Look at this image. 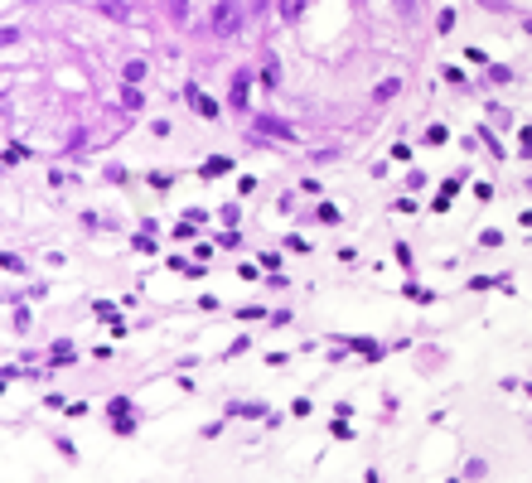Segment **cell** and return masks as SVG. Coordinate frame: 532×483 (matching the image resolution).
I'll return each mask as SVG.
<instances>
[{"instance_id": "1", "label": "cell", "mask_w": 532, "mask_h": 483, "mask_svg": "<svg viewBox=\"0 0 532 483\" xmlns=\"http://www.w3.org/2000/svg\"><path fill=\"white\" fill-rule=\"evenodd\" d=\"M237 29H242V0H218L213 5V34L232 39Z\"/></svg>"}, {"instance_id": "20", "label": "cell", "mask_w": 532, "mask_h": 483, "mask_svg": "<svg viewBox=\"0 0 532 483\" xmlns=\"http://www.w3.org/2000/svg\"><path fill=\"white\" fill-rule=\"evenodd\" d=\"M528 189H532V179H528Z\"/></svg>"}, {"instance_id": "17", "label": "cell", "mask_w": 532, "mask_h": 483, "mask_svg": "<svg viewBox=\"0 0 532 483\" xmlns=\"http://www.w3.org/2000/svg\"><path fill=\"white\" fill-rule=\"evenodd\" d=\"M237 193H242V198H247V193H257V179H252V174H242V179H237Z\"/></svg>"}, {"instance_id": "8", "label": "cell", "mask_w": 532, "mask_h": 483, "mask_svg": "<svg viewBox=\"0 0 532 483\" xmlns=\"http://www.w3.org/2000/svg\"><path fill=\"white\" fill-rule=\"evenodd\" d=\"M121 78H126V83H140V78H145V63H140V58H131V63L121 68Z\"/></svg>"}, {"instance_id": "11", "label": "cell", "mask_w": 532, "mask_h": 483, "mask_svg": "<svg viewBox=\"0 0 532 483\" xmlns=\"http://www.w3.org/2000/svg\"><path fill=\"white\" fill-rule=\"evenodd\" d=\"M319 222H329V227H334V222H339V208H334V203H319Z\"/></svg>"}, {"instance_id": "2", "label": "cell", "mask_w": 532, "mask_h": 483, "mask_svg": "<svg viewBox=\"0 0 532 483\" xmlns=\"http://www.w3.org/2000/svg\"><path fill=\"white\" fill-rule=\"evenodd\" d=\"M257 131L261 136H276V140H296V126H286L281 116H257Z\"/></svg>"}, {"instance_id": "14", "label": "cell", "mask_w": 532, "mask_h": 483, "mask_svg": "<svg viewBox=\"0 0 532 483\" xmlns=\"http://www.w3.org/2000/svg\"><path fill=\"white\" fill-rule=\"evenodd\" d=\"M435 24H440V34H450V29H455V10H440V19H435Z\"/></svg>"}, {"instance_id": "15", "label": "cell", "mask_w": 532, "mask_h": 483, "mask_svg": "<svg viewBox=\"0 0 532 483\" xmlns=\"http://www.w3.org/2000/svg\"><path fill=\"white\" fill-rule=\"evenodd\" d=\"M397 261H402V266H407V271H412V266H417V261H412V247H407V242H397Z\"/></svg>"}, {"instance_id": "12", "label": "cell", "mask_w": 532, "mask_h": 483, "mask_svg": "<svg viewBox=\"0 0 532 483\" xmlns=\"http://www.w3.org/2000/svg\"><path fill=\"white\" fill-rule=\"evenodd\" d=\"M300 10H305V0H281V15H286V19H296Z\"/></svg>"}, {"instance_id": "18", "label": "cell", "mask_w": 532, "mask_h": 483, "mask_svg": "<svg viewBox=\"0 0 532 483\" xmlns=\"http://www.w3.org/2000/svg\"><path fill=\"white\" fill-rule=\"evenodd\" d=\"M170 15H179V19H184V15H189V0H170Z\"/></svg>"}, {"instance_id": "3", "label": "cell", "mask_w": 532, "mask_h": 483, "mask_svg": "<svg viewBox=\"0 0 532 483\" xmlns=\"http://www.w3.org/2000/svg\"><path fill=\"white\" fill-rule=\"evenodd\" d=\"M247 88H252V73L237 68V73H232V106H247Z\"/></svg>"}, {"instance_id": "4", "label": "cell", "mask_w": 532, "mask_h": 483, "mask_svg": "<svg viewBox=\"0 0 532 483\" xmlns=\"http://www.w3.org/2000/svg\"><path fill=\"white\" fill-rule=\"evenodd\" d=\"M189 101H194V111H199L204 121H213V116H218V101H213V97H204L199 88H189Z\"/></svg>"}, {"instance_id": "9", "label": "cell", "mask_w": 532, "mask_h": 483, "mask_svg": "<svg viewBox=\"0 0 532 483\" xmlns=\"http://www.w3.org/2000/svg\"><path fill=\"white\" fill-rule=\"evenodd\" d=\"M227 170H232V165H227V160H223V155H213V160H204V174H227Z\"/></svg>"}, {"instance_id": "13", "label": "cell", "mask_w": 532, "mask_h": 483, "mask_svg": "<svg viewBox=\"0 0 532 483\" xmlns=\"http://www.w3.org/2000/svg\"><path fill=\"white\" fill-rule=\"evenodd\" d=\"M102 10H106V15H111V19H126V15H131V10H126V5H121V0H106Z\"/></svg>"}, {"instance_id": "10", "label": "cell", "mask_w": 532, "mask_h": 483, "mask_svg": "<svg viewBox=\"0 0 532 483\" xmlns=\"http://www.w3.org/2000/svg\"><path fill=\"white\" fill-rule=\"evenodd\" d=\"M397 88H402V83H397V78H387V83H378V101H387V97H397Z\"/></svg>"}, {"instance_id": "19", "label": "cell", "mask_w": 532, "mask_h": 483, "mask_svg": "<svg viewBox=\"0 0 532 483\" xmlns=\"http://www.w3.org/2000/svg\"><path fill=\"white\" fill-rule=\"evenodd\" d=\"M518 222H523V227H532V213H523V218H518Z\"/></svg>"}, {"instance_id": "16", "label": "cell", "mask_w": 532, "mask_h": 483, "mask_svg": "<svg viewBox=\"0 0 532 483\" xmlns=\"http://www.w3.org/2000/svg\"><path fill=\"white\" fill-rule=\"evenodd\" d=\"M106 411H111V416H131V401H126V396H116V401H111Z\"/></svg>"}, {"instance_id": "6", "label": "cell", "mask_w": 532, "mask_h": 483, "mask_svg": "<svg viewBox=\"0 0 532 483\" xmlns=\"http://www.w3.org/2000/svg\"><path fill=\"white\" fill-rule=\"evenodd\" d=\"M227 416H242V420H257V416H266V406H247V401H232V406H227Z\"/></svg>"}, {"instance_id": "7", "label": "cell", "mask_w": 532, "mask_h": 483, "mask_svg": "<svg viewBox=\"0 0 532 483\" xmlns=\"http://www.w3.org/2000/svg\"><path fill=\"white\" fill-rule=\"evenodd\" d=\"M121 106H126V111H140V106H145V101H140V92H136V83H126V92H121Z\"/></svg>"}, {"instance_id": "5", "label": "cell", "mask_w": 532, "mask_h": 483, "mask_svg": "<svg viewBox=\"0 0 532 483\" xmlns=\"http://www.w3.org/2000/svg\"><path fill=\"white\" fill-rule=\"evenodd\" d=\"M348 348L363 353V358H382V343H373V338H348Z\"/></svg>"}]
</instances>
